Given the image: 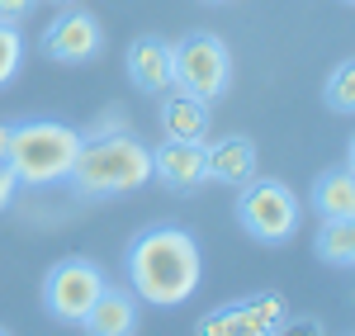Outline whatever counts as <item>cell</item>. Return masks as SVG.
I'll list each match as a JSON object with an SVG mask.
<instances>
[{"instance_id":"cell-19","label":"cell","mask_w":355,"mask_h":336,"mask_svg":"<svg viewBox=\"0 0 355 336\" xmlns=\"http://www.w3.org/2000/svg\"><path fill=\"white\" fill-rule=\"evenodd\" d=\"M15 195H19V180H15V170L10 166H0V213L15 204Z\"/></svg>"},{"instance_id":"cell-17","label":"cell","mask_w":355,"mask_h":336,"mask_svg":"<svg viewBox=\"0 0 355 336\" xmlns=\"http://www.w3.org/2000/svg\"><path fill=\"white\" fill-rule=\"evenodd\" d=\"M24 33H19V24H5L0 19V90L5 85L19 81V71H24Z\"/></svg>"},{"instance_id":"cell-12","label":"cell","mask_w":355,"mask_h":336,"mask_svg":"<svg viewBox=\"0 0 355 336\" xmlns=\"http://www.w3.org/2000/svg\"><path fill=\"white\" fill-rule=\"evenodd\" d=\"M81 327L90 336H133L137 332V299H133V289H114V284H105V294L90 303V312L81 317Z\"/></svg>"},{"instance_id":"cell-10","label":"cell","mask_w":355,"mask_h":336,"mask_svg":"<svg viewBox=\"0 0 355 336\" xmlns=\"http://www.w3.org/2000/svg\"><path fill=\"white\" fill-rule=\"evenodd\" d=\"M256 175H261V152H256L251 138H218L209 147V180L242 190Z\"/></svg>"},{"instance_id":"cell-9","label":"cell","mask_w":355,"mask_h":336,"mask_svg":"<svg viewBox=\"0 0 355 336\" xmlns=\"http://www.w3.org/2000/svg\"><path fill=\"white\" fill-rule=\"evenodd\" d=\"M152 180H162L171 195H190L209 180V147L204 142H175L166 138L152 147Z\"/></svg>"},{"instance_id":"cell-20","label":"cell","mask_w":355,"mask_h":336,"mask_svg":"<svg viewBox=\"0 0 355 336\" xmlns=\"http://www.w3.org/2000/svg\"><path fill=\"white\" fill-rule=\"evenodd\" d=\"M275 336H322V327L308 322V317H303V322H289V317H284V322L275 327Z\"/></svg>"},{"instance_id":"cell-3","label":"cell","mask_w":355,"mask_h":336,"mask_svg":"<svg viewBox=\"0 0 355 336\" xmlns=\"http://www.w3.org/2000/svg\"><path fill=\"white\" fill-rule=\"evenodd\" d=\"M81 138L71 123H57V118H28L15 123L10 133V157L5 166L15 170L19 190H43V185H62L67 170L81 152Z\"/></svg>"},{"instance_id":"cell-14","label":"cell","mask_w":355,"mask_h":336,"mask_svg":"<svg viewBox=\"0 0 355 336\" xmlns=\"http://www.w3.org/2000/svg\"><path fill=\"white\" fill-rule=\"evenodd\" d=\"M162 133L175 142H204L209 138V105H199V100L175 90L162 105Z\"/></svg>"},{"instance_id":"cell-6","label":"cell","mask_w":355,"mask_h":336,"mask_svg":"<svg viewBox=\"0 0 355 336\" xmlns=\"http://www.w3.org/2000/svg\"><path fill=\"white\" fill-rule=\"evenodd\" d=\"M105 270L95 265V260H85V256H67V260H57L53 270L43 275V312L53 317V322H76L81 327V317L90 312V303L105 294Z\"/></svg>"},{"instance_id":"cell-25","label":"cell","mask_w":355,"mask_h":336,"mask_svg":"<svg viewBox=\"0 0 355 336\" xmlns=\"http://www.w3.org/2000/svg\"><path fill=\"white\" fill-rule=\"evenodd\" d=\"M341 5H351V0H341Z\"/></svg>"},{"instance_id":"cell-8","label":"cell","mask_w":355,"mask_h":336,"mask_svg":"<svg viewBox=\"0 0 355 336\" xmlns=\"http://www.w3.org/2000/svg\"><path fill=\"white\" fill-rule=\"evenodd\" d=\"M100 48H105V28L90 10H62L53 24L43 28V57H53L62 67L95 62Z\"/></svg>"},{"instance_id":"cell-1","label":"cell","mask_w":355,"mask_h":336,"mask_svg":"<svg viewBox=\"0 0 355 336\" xmlns=\"http://www.w3.org/2000/svg\"><path fill=\"white\" fill-rule=\"evenodd\" d=\"M128 284H133L137 303L152 308H180L190 303L199 280H204V251L194 242V232L185 227L157 223L147 232H137L128 247Z\"/></svg>"},{"instance_id":"cell-22","label":"cell","mask_w":355,"mask_h":336,"mask_svg":"<svg viewBox=\"0 0 355 336\" xmlns=\"http://www.w3.org/2000/svg\"><path fill=\"white\" fill-rule=\"evenodd\" d=\"M204 5H227V0H204Z\"/></svg>"},{"instance_id":"cell-11","label":"cell","mask_w":355,"mask_h":336,"mask_svg":"<svg viewBox=\"0 0 355 336\" xmlns=\"http://www.w3.org/2000/svg\"><path fill=\"white\" fill-rule=\"evenodd\" d=\"M128 81L142 95H166L171 90V43L166 38H133L128 48Z\"/></svg>"},{"instance_id":"cell-24","label":"cell","mask_w":355,"mask_h":336,"mask_svg":"<svg viewBox=\"0 0 355 336\" xmlns=\"http://www.w3.org/2000/svg\"><path fill=\"white\" fill-rule=\"evenodd\" d=\"M0 336H10V332H5V327H0Z\"/></svg>"},{"instance_id":"cell-16","label":"cell","mask_w":355,"mask_h":336,"mask_svg":"<svg viewBox=\"0 0 355 336\" xmlns=\"http://www.w3.org/2000/svg\"><path fill=\"white\" fill-rule=\"evenodd\" d=\"M322 105H327L331 114H346V118L355 114V62L351 57L336 62V71L327 76V85H322Z\"/></svg>"},{"instance_id":"cell-18","label":"cell","mask_w":355,"mask_h":336,"mask_svg":"<svg viewBox=\"0 0 355 336\" xmlns=\"http://www.w3.org/2000/svg\"><path fill=\"white\" fill-rule=\"evenodd\" d=\"M33 5H38V0H0V19H5V24H19Z\"/></svg>"},{"instance_id":"cell-15","label":"cell","mask_w":355,"mask_h":336,"mask_svg":"<svg viewBox=\"0 0 355 336\" xmlns=\"http://www.w3.org/2000/svg\"><path fill=\"white\" fill-rule=\"evenodd\" d=\"M313 251H318L322 265L351 270V265H355V218H318Z\"/></svg>"},{"instance_id":"cell-2","label":"cell","mask_w":355,"mask_h":336,"mask_svg":"<svg viewBox=\"0 0 355 336\" xmlns=\"http://www.w3.org/2000/svg\"><path fill=\"white\" fill-rule=\"evenodd\" d=\"M152 180V147L133 133H100L81 138V152L67 170V185L76 199H119Z\"/></svg>"},{"instance_id":"cell-5","label":"cell","mask_w":355,"mask_h":336,"mask_svg":"<svg viewBox=\"0 0 355 336\" xmlns=\"http://www.w3.org/2000/svg\"><path fill=\"white\" fill-rule=\"evenodd\" d=\"M237 223H242L256 242L279 247V242H289V237L299 232L303 204H299V195H294L284 180L256 175L251 185H242V195H237Z\"/></svg>"},{"instance_id":"cell-21","label":"cell","mask_w":355,"mask_h":336,"mask_svg":"<svg viewBox=\"0 0 355 336\" xmlns=\"http://www.w3.org/2000/svg\"><path fill=\"white\" fill-rule=\"evenodd\" d=\"M10 133H15V123H0V166H5V157H10Z\"/></svg>"},{"instance_id":"cell-23","label":"cell","mask_w":355,"mask_h":336,"mask_svg":"<svg viewBox=\"0 0 355 336\" xmlns=\"http://www.w3.org/2000/svg\"><path fill=\"white\" fill-rule=\"evenodd\" d=\"M48 5H71V0H48Z\"/></svg>"},{"instance_id":"cell-4","label":"cell","mask_w":355,"mask_h":336,"mask_svg":"<svg viewBox=\"0 0 355 336\" xmlns=\"http://www.w3.org/2000/svg\"><path fill=\"white\" fill-rule=\"evenodd\" d=\"M171 85L180 95H190L199 105H214L218 95H227L232 85V53L218 33H185L171 48Z\"/></svg>"},{"instance_id":"cell-13","label":"cell","mask_w":355,"mask_h":336,"mask_svg":"<svg viewBox=\"0 0 355 336\" xmlns=\"http://www.w3.org/2000/svg\"><path fill=\"white\" fill-rule=\"evenodd\" d=\"M308 204H313L318 218H355V175H351V161L322 170V175L313 180Z\"/></svg>"},{"instance_id":"cell-7","label":"cell","mask_w":355,"mask_h":336,"mask_svg":"<svg viewBox=\"0 0 355 336\" xmlns=\"http://www.w3.org/2000/svg\"><path fill=\"white\" fill-rule=\"evenodd\" d=\"M284 317H289V308L279 294H251V299H237L227 308L199 317L194 336H275Z\"/></svg>"}]
</instances>
